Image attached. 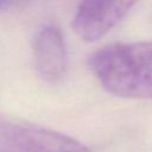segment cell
<instances>
[{
	"mask_svg": "<svg viewBox=\"0 0 152 152\" xmlns=\"http://www.w3.org/2000/svg\"><path fill=\"white\" fill-rule=\"evenodd\" d=\"M0 152H89L78 140L0 113Z\"/></svg>",
	"mask_w": 152,
	"mask_h": 152,
	"instance_id": "cell-2",
	"label": "cell"
},
{
	"mask_svg": "<svg viewBox=\"0 0 152 152\" xmlns=\"http://www.w3.org/2000/svg\"><path fill=\"white\" fill-rule=\"evenodd\" d=\"M89 68L110 94L152 99V40L104 46L89 57Z\"/></svg>",
	"mask_w": 152,
	"mask_h": 152,
	"instance_id": "cell-1",
	"label": "cell"
},
{
	"mask_svg": "<svg viewBox=\"0 0 152 152\" xmlns=\"http://www.w3.org/2000/svg\"><path fill=\"white\" fill-rule=\"evenodd\" d=\"M33 57L43 80L55 83L62 78L66 68V49L58 27L46 25L38 31L33 40Z\"/></svg>",
	"mask_w": 152,
	"mask_h": 152,
	"instance_id": "cell-4",
	"label": "cell"
},
{
	"mask_svg": "<svg viewBox=\"0 0 152 152\" xmlns=\"http://www.w3.org/2000/svg\"><path fill=\"white\" fill-rule=\"evenodd\" d=\"M11 5H13V2H11V1H0V10L1 8H7Z\"/></svg>",
	"mask_w": 152,
	"mask_h": 152,
	"instance_id": "cell-5",
	"label": "cell"
},
{
	"mask_svg": "<svg viewBox=\"0 0 152 152\" xmlns=\"http://www.w3.org/2000/svg\"><path fill=\"white\" fill-rule=\"evenodd\" d=\"M134 5V1H83L76 10L72 27L82 39L97 40L119 24Z\"/></svg>",
	"mask_w": 152,
	"mask_h": 152,
	"instance_id": "cell-3",
	"label": "cell"
}]
</instances>
